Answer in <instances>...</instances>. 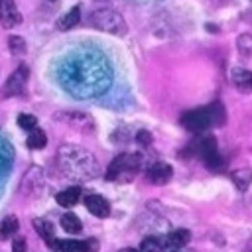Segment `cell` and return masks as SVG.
Returning <instances> with one entry per match:
<instances>
[{
    "mask_svg": "<svg viewBox=\"0 0 252 252\" xmlns=\"http://www.w3.org/2000/svg\"><path fill=\"white\" fill-rule=\"evenodd\" d=\"M230 83L244 94L252 93V71L244 69V67H234L230 71Z\"/></svg>",
    "mask_w": 252,
    "mask_h": 252,
    "instance_id": "obj_9",
    "label": "cell"
},
{
    "mask_svg": "<svg viewBox=\"0 0 252 252\" xmlns=\"http://www.w3.org/2000/svg\"><path fill=\"white\" fill-rule=\"evenodd\" d=\"M230 179L234 181V185H236L240 191H244V189H248V185H250V181H252V171H250L248 167L234 169V171L230 173Z\"/></svg>",
    "mask_w": 252,
    "mask_h": 252,
    "instance_id": "obj_16",
    "label": "cell"
},
{
    "mask_svg": "<svg viewBox=\"0 0 252 252\" xmlns=\"http://www.w3.org/2000/svg\"><path fill=\"white\" fill-rule=\"evenodd\" d=\"M120 252H138V250H134V248H124V250H120Z\"/></svg>",
    "mask_w": 252,
    "mask_h": 252,
    "instance_id": "obj_26",
    "label": "cell"
},
{
    "mask_svg": "<svg viewBox=\"0 0 252 252\" xmlns=\"http://www.w3.org/2000/svg\"><path fill=\"white\" fill-rule=\"evenodd\" d=\"M171 252H177V250H171Z\"/></svg>",
    "mask_w": 252,
    "mask_h": 252,
    "instance_id": "obj_28",
    "label": "cell"
},
{
    "mask_svg": "<svg viewBox=\"0 0 252 252\" xmlns=\"http://www.w3.org/2000/svg\"><path fill=\"white\" fill-rule=\"evenodd\" d=\"M136 142H140L142 146H148V144H152V134H150L148 130H138Z\"/></svg>",
    "mask_w": 252,
    "mask_h": 252,
    "instance_id": "obj_25",
    "label": "cell"
},
{
    "mask_svg": "<svg viewBox=\"0 0 252 252\" xmlns=\"http://www.w3.org/2000/svg\"><path fill=\"white\" fill-rule=\"evenodd\" d=\"M61 226H63V230L69 232V234H79L81 228H83V222H81V219H79L75 213H65V215L61 217Z\"/></svg>",
    "mask_w": 252,
    "mask_h": 252,
    "instance_id": "obj_14",
    "label": "cell"
},
{
    "mask_svg": "<svg viewBox=\"0 0 252 252\" xmlns=\"http://www.w3.org/2000/svg\"><path fill=\"white\" fill-rule=\"evenodd\" d=\"M161 250H163V242L156 236H150L140 244V252H161Z\"/></svg>",
    "mask_w": 252,
    "mask_h": 252,
    "instance_id": "obj_20",
    "label": "cell"
},
{
    "mask_svg": "<svg viewBox=\"0 0 252 252\" xmlns=\"http://www.w3.org/2000/svg\"><path fill=\"white\" fill-rule=\"evenodd\" d=\"M55 199H57V203H59L61 207H73V205L81 199V187L71 185V187L59 191V193L55 195Z\"/></svg>",
    "mask_w": 252,
    "mask_h": 252,
    "instance_id": "obj_12",
    "label": "cell"
},
{
    "mask_svg": "<svg viewBox=\"0 0 252 252\" xmlns=\"http://www.w3.org/2000/svg\"><path fill=\"white\" fill-rule=\"evenodd\" d=\"M89 24L93 28L106 32V33H112V35H124L128 32V26H126V20L122 18V14L112 10V8L93 10L89 16Z\"/></svg>",
    "mask_w": 252,
    "mask_h": 252,
    "instance_id": "obj_5",
    "label": "cell"
},
{
    "mask_svg": "<svg viewBox=\"0 0 252 252\" xmlns=\"http://www.w3.org/2000/svg\"><path fill=\"white\" fill-rule=\"evenodd\" d=\"M18 126L22 128V130H33V128H37V118L33 116V114H20L18 116Z\"/></svg>",
    "mask_w": 252,
    "mask_h": 252,
    "instance_id": "obj_22",
    "label": "cell"
},
{
    "mask_svg": "<svg viewBox=\"0 0 252 252\" xmlns=\"http://www.w3.org/2000/svg\"><path fill=\"white\" fill-rule=\"evenodd\" d=\"M12 252H28V244L22 236H14L12 240Z\"/></svg>",
    "mask_w": 252,
    "mask_h": 252,
    "instance_id": "obj_24",
    "label": "cell"
},
{
    "mask_svg": "<svg viewBox=\"0 0 252 252\" xmlns=\"http://www.w3.org/2000/svg\"><path fill=\"white\" fill-rule=\"evenodd\" d=\"M85 207L91 215L98 219H106L110 215V203L102 195H87L85 197Z\"/></svg>",
    "mask_w": 252,
    "mask_h": 252,
    "instance_id": "obj_8",
    "label": "cell"
},
{
    "mask_svg": "<svg viewBox=\"0 0 252 252\" xmlns=\"http://www.w3.org/2000/svg\"><path fill=\"white\" fill-rule=\"evenodd\" d=\"M57 81L75 98H93L108 91L112 67L96 49H79L67 53L57 67Z\"/></svg>",
    "mask_w": 252,
    "mask_h": 252,
    "instance_id": "obj_1",
    "label": "cell"
},
{
    "mask_svg": "<svg viewBox=\"0 0 252 252\" xmlns=\"http://www.w3.org/2000/svg\"><path fill=\"white\" fill-rule=\"evenodd\" d=\"M2 159H4V158H0V169H2Z\"/></svg>",
    "mask_w": 252,
    "mask_h": 252,
    "instance_id": "obj_27",
    "label": "cell"
},
{
    "mask_svg": "<svg viewBox=\"0 0 252 252\" xmlns=\"http://www.w3.org/2000/svg\"><path fill=\"white\" fill-rule=\"evenodd\" d=\"M140 167H142L140 154H120L106 167V179L118 181V183H128L138 175Z\"/></svg>",
    "mask_w": 252,
    "mask_h": 252,
    "instance_id": "obj_4",
    "label": "cell"
},
{
    "mask_svg": "<svg viewBox=\"0 0 252 252\" xmlns=\"http://www.w3.org/2000/svg\"><path fill=\"white\" fill-rule=\"evenodd\" d=\"M236 45H238V51L240 55H252V35L244 33L236 39Z\"/></svg>",
    "mask_w": 252,
    "mask_h": 252,
    "instance_id": "obj_23",
    "label": "cell"
},
{
    "mask_svg": "<svg viewBox=\"0 0 252 252\" xmlns=\"http://www.w3.org/2000/svg\"><path fill=\"white\" fill-rule=\"evenodd\" d=\"M96 240H61L59 252H96Z\"/></svg>",
    "mask_w": 252,
    "mask_h": 252,
    "instance_id": "obj_11",
    "label": "cell"
},
{
    "mask_svg": "<svg viewBox=\"0 0 252 252\" xmlns=\"http://www.w3.org/2000/svg\"><path fill=\"white\" fill-rule=\"evenodd\" d=\"M33 228L39 232V236H41L45 242L55 236V226H53V222H49V220H45V219H33Z\"/></svg>",
    "mask_w": 252,
    "mask_h": 252,
    "instance_id": "obj_19",
    "label": "cell"
},
{
    "mask_svg": "<svg viewBox=\"0 0 252 252\" xmlns=\"http://www.w3.org/2000/svg\"><path fill=\"white\" fill-rule=\"evenodd\" d=\"M18 226H20V222H18V219L14 215L4 217L2 222H0V240H6L10 236H14L18 232Z\"/></svg>",
    "mask_w": 252,
    "mask_h": 252,
    "instance_id": "obj_15",
    "label": "cell"
},
{
    "mask_svg": "<svg viewBox=\"0 0 252 252\" xmlns=\"http://www.w3.org/2000/svg\"><path fill=\"white\" fill-rule=\"evenodd\" d=\"M0 22L4 28H14L22 22V14L14 0H0Z\"/></svg>",
    "mask_w": 252,
    "mask_h": 252,
    "instance_id": "obj_6",
    "label": "cell"
},
{
    "mask_svg": "<svg viewBox=\"0 0 252 252\" xmlns=\"http://www.w3.org/2000/svg\"><path fill=\"white\" fill-rule=\"evenodd\" d=\"M26 79H28V67L20 65V67L8 77V81H6V85H4V93H6V94H20V93L24 91V87H26Z\"/></svg>",
    "mask_w": 252,
    "mask_h": 252,
    "instance_id": "obj_7",
    "label": "cell"
},
{
    "mask_svg": "<svg viewBox=\"0 0 252 252\" xmlns=\"http://www.w3.org/2000/svg\"><path fill=\"white\" fill-rule=\"evenodd\" d=\"M26 144H28V148H32V150H41V148H45V144H47V136H45L43 130L33 128V130H30Z\"/></svg>",
    "mask_w": 252,
    "mask_h": 252,
    "instance_id": "obj_17",
    "label": "cell"
},
{
    "mask_svg": "<svg viewBox=\"0 0 252 252\" xmlns=\"http://www.w3.org/2000/svg\"><path fill=\"white\" fill-rule=\"evenodd\" d=\"M79 20H81V8H79V6H73L65 16H61V18L57 20V28H59L61 32H67V30L75 28V26L79 24Z\"/></svg>",
    "mask_w": 252,
    "mask_h": 252,
    "instance_id": "obj_13",
    "label": "cell"
},
{
    "mask_svg": "<svg viewBox=\"0 0 252 252\" xmlns=\"http://www.w3.org/2000/svg\"><path fill=\"white\" fill-rule=\"evenodd\" d=\"M171 175H173V167H171L169 163H163V161H158V163H154V165L148 169V179H150L152 183H156V185L167 183V181L171 179Z\"/></svg>",
    "mask_w": 252,
    "mask_h": 252,
    "instance_id": "obj_10",
    "label": "cell"
},
{
    "mask_svg": "<svg viewBox=\"0 0 252 252\" xmlns=\"http://www.w3.org/2000/svg\"><path fill=\"white\" fill-rule=\"evenodd\" d=\"M57 163L61 167V171L67 177L85 181V179H93L98 171L96 159L91 152L79 148V146H71V144H63L57 152Z\"/></svg>",
    "mask_w": 252,
    "mask_h": 252,
    "instance_id": "obj_2",
    "label": "cell"
},
{
    "mask_svg": "<svg viewBox=\"0 0 252 252\" xmlns=\"http://www.w3.org/2000/svg\"><path fill=\"white\" fill-rule=\"evenodd\" d=\"M191 240V232L187 230V228H177V230H173L169 236H167V244L169 246H175V248H181V246H185L187 242Z\"/></svg>",
    "mask_w": 252,
    "mask_h": 252,
    "instance_id": "obj_18",
    "label": "cell"
},
{
    "mask_svg": "<svg viewBox=\"0 0 252 252\" xmlns=\"http://www.w3.org/2000/svg\"><path fill=\"white\" fill-rule=\"evenodd\" d=\"M8 45H10V51L14 55H24L26 53V41L20 35H10L8 37Z\"/></svg>",
    "mask_w": 252,
    "mask_h": 252,
    "instance_id": "obj_21",
    "label": "cell"
},
{
    "mask_svg": "<svg viewBox=\"0 0 252 252\" xmlns=\"http://www.w3.org/2000/svg\"><path fill=\"white\" fill-rule=\"evenodd\" d=\"M224 106L220 102H213L209 106L203 108H195V110H187L181 116V124L189 130V132H203L209 126H222L224 124Z\"/></svg>",
    "mask_w": 252,
    "mask_h": 252,
    "instance_id": "obj_3",
    "label": "cell"
}]
</instances>
